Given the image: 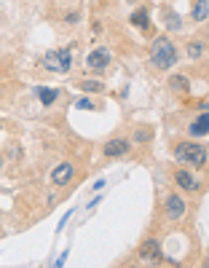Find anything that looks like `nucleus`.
Listing matches in <instances>:
<instances>
[{"instance_id":"f257e3e1","label":"nucleus","mask_w":209,"mask_h":268,"mask_svg":"<svg viewBox=\"0 0 209 268\" xmlns=\"http://www.w3.org/2000/svg\"><path fill=\"white\" fill-rule=\"evenodd\" d=\"M150 62L156 65L158 70H169L177 62V51H174V43L169 38H158L150 49Z\"/></svg>"},{"instance_id":"f03ea898","label":"nucleus","mask_w":209,"mask_h":268,"mask_svg":"<svg viewBox=\"0 0 209 268\" xmlns=\"http://www.w3.org/2000/svg\"><path fill=\"white\" fill-rule=\"evenodd\" d=\"M174 156H177V161L190 164V167H204L206 164V148H201L196 143H180Z\"/></svg>"},{"instance_id":"7ed1b4c3","label":"nucleus","mask_w":209,"mask_h":268,"mask_svg":"<svg viewBox=\"0 0 209 268\" xmlns=\"http://www.w3.org/2000/svg\"><path fill=\"white\" fill-rule=\"evenodd\" d=\"M43 65L54 73H67L70 70V51H46Z\"/></svg>"},{"instance_id":"20e7f679","label":"nucleus","mask_w":209,"mask_h":268,"mask_svg":"<svg viewBox=\"0 0 209 268\" xmlns=\"http://www.w3.org/2000/svg\"><path fill=\"white\" fill-rule=\"evenodd\" d=\"M86 65L99 73V70H105L107 65H110V54H107V49H94V51L86 57Z\"/></svg>"},{"instance_id":"39448f33","label":"nucleus","mask_w":209,"mask_h":268,"mask_svg":"<svg viewBox=\"0 0 209 268\" xmlns=\"http://www.w3.org/2000/svg\"><path fill=\"white\" fill-rule=\"evenodd\" d=\"M73 175H75V167H73V164H59V167L51 172V180H54L57 185H67L70 180H73Z\"/></svg>"},{"instance_id":"423d86ee","label":"nucleus","mask_w":209,"mask_h":268,"mask_svg":"<svg viewBox=\"0 0 209 268\" xmlns=\"http://www.w3.org/2000/svg\"><path fill=\"white\" fill-rule=\"evenodd\" d=\"M166 215L172 220H180L185 215V201L180 199V196H169L166 199Z\"/></svg>"},{"instance_id":"0eeeda50","label":"nucleus","mask_w":209,"mask_h":268,"mask_svg":"<svg viewBox=\"0 0 209 268\" xmlns=\"http://www.w3.org/2000/svg\"><path fill=\"white\" fill-rule=\"evenodd\" d=\"M102 151H105V156L115 159V156H123V153L129 151V143H126V140H107Z\"/></svg>"},{"instance_id":"6e6552de","label":"nucleus","mask_w":209,"mask_h":268,"mask_svg":"<svg viewBox=\"0 0 209 268\" xmlns=\"http://www.w3.org/2000/svg\"><path fill=\"white\" fill-rule=\"evenodd\" d=\"M139 257H142V260H158L161 257V252H158V244L156 241H145L142 244V249H139Z\"/></svg>"},{"instance_id":"1a4fd4ad","label":"nucleus","mask_w":209,"mask_h":268,"mask_svg":"<svg viewBox=\"0 0 209 268\" xmlns=\"http://www.w3.org/2000/svg\"><path fill=\"white\" fill-rule=\"evenodd\" d=\"M174 177H177V185H180L182 191H196V180H193V175H190V172L180 169Z\"/></svg>"},{"instance_id":"9d476101","label":"nucleus","mask_w":209,"mask_h":268,"mask_svg":"<svg viewBox=\"0 0 209 268\" xmlns=\"http://www.w3.org/2000/svg\"><path fill=\"white\" fill-rule=\"evenodd\" d=\"M209 131V113H201L196 123H190V134H206Z\"/></svg>"},{"instance_id":"9b49d317","label":"nucleus","mask_w":209,"mask_h":268,"mask_svg":"<svg viewBox=\"0 0 209 268\" xmlns=\"http://www.w3.org/2000/svg\"><path fill=\"white\" fill-rule=\"evenodd\" d=\"M131 22H134L137 27H142V30H148L150 27V19H148V9H139L131 14Z\"/></svg>"},{"instance_id":"f8f14e48","label":"nucleus","mask_w":209,"mask_h":268,"mask_svg":"<svg viewBox=\"0 0 209 268\" xmlns=\"http://www.w3.org/2000/svg\"><path fill=\"white\" fill-rule=\"evenodd\" d=\"M206 14H209V3H206V0H198L196 9H193V22H204Z\"/></svg>"},{"instance_id":"ddd939ff","label":"nucleus","mask_w":209,"mask_h":268,"mask_svg":"<svg viewBox=\"0 0 209 268\" xmlns=\"http://www.w3.org/2000/svg\"><path fill=\"white\" fill-rule=\"evenodd\" d=\"M38 97H41L43 105H54V99L59 97V91H54V89H43V86H41V89H38Z\"/></svg>"},{"instance_id":"4468645a","label":"nucleus","mask_w":209,"mask_h":268,"mask_svg":"<svg viewBox=\"0 0 209 268\" xmlns=\"http://www.w3.org/2000/svg\"><path fill=\"white\" fill-rule=\"evenodd\" d=\"M201 54H204V43H201V41H193V43L188 46V57H190V59H198Z\"/></svg>"},{"instance_id":"2eb2a0df","label":"nucleus","mask_w":209,"mask_h":268,"mask_svg":"<svg viewBox=\"0 0 209 268\" xmlns=\"http://www.w3.org/2000/svg\"><path fill=\"white\" fill-rule=\"evenodd\" d=\"M169 86H172L174 91H188V81H185L182 75H174L172 81H169Z\"/></svg>"},{"instance_id":"dca6fc26","label":"nucleus","mask_w":209,"mask_h":268,"mask_svg":"<svg viewBox=\"0 0 209 268\" xmlns=\"http://www.w3.org/2000/svg\"><path fill=\"white\" fill-rule=\"evenodd\" d=\"M81 89L83 91H99V89H102V83H99V81H81Z\"/></svg>"},{"instance_id":"f3484780","label":"nucleus","mask_w":209,"mask_h":268,"mask_svg":"<svg viewBox=\"0 0 209 268\" xmlns=\"http://www.w3.org/2000/svg\"><path fill=\"white\" fill-rule=\"evenodd\" d=\"M166 25L172 27V30H180V19H177L174 14H166Z\"/></svg>"},{"instance_id":"a211bd4d","label":"nucleus","mask_w":209,"mask_h":268,"mask_svg":"<svg viewBox=\"0 0 209 268\" xmlns=\"http://www.w3.org/2000/svg\"><path fill=\"white\" fill-rule=\"evenodd\" d=\"M75 107H81V110H94V102L91 99H78V105Z\"/></svg>"},{"instance_id":"6ab92c4d","label":"nucleus","mask_w":209,"mask_h":268,"mask_svg":"<svg viewBox=\"0 0 209 268\" xmlns=\"http://www.w3.org/2000/svg\"><path fill=\"white\" fill-rule=\"evenodd\" d=\"M137 140H139V143H145V140H150V129H148V131H145V129H142V131H137Z\"/></svg>"}]
</instances>
